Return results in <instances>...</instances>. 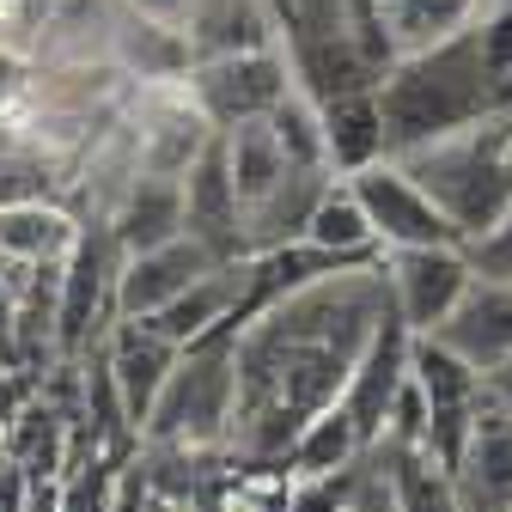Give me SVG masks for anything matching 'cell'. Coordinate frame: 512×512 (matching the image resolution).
Here are the masks:
<instances>
[{"label": "cell", "mask_w": 512, "mask_h": 512, "mask_svg": "<svg viewBox=\"0 0 512 512\" xmlns=\"http://www.w3.org/2000/svg\"><path fill=\"white\" fill-rule=\"evenodd\" d=\"M384 311H397L384 263H360L281 293L238 336V397H232V464H281L311 415L342 403L348 372Z\"/></svg>", "instance_id": "6da1fadb"}, {"label": "cell", "mask_w": 512, "mask_h": 512, "mask_svg": "<svg viewBox=\"0 0 512 512\" xmlns=\"http://www.w3.org/2000/svg\"><path fill=\"white\" fill-rule=\"evenodd\" d=\"M378 110H384L391 159L494 116V80L482 68L476 25L458 31V37H445V43H433V49L397 55L391 74H384V86H378Z\"/></svg>", "instance_id": "7a4b0ae2"}, {"label": "cell", "mask_w": 512, "mask_h": 512, "mask_svg": "<svg viewBox=\"0 0 512 512\" xmlns=\"http://www.w3.org/2000/svg\"><path fill=\"white\" fill-rule=\"evenodd\" d=\"M238 336H244V317H220L208 336L183 342L165 391L141 427V445L232 458L226 439H232V397H238Z\"/></svg>", "instance_id": "3957f363"}, {"label": "cell", "mask_w": 512, "mask_h": 512, "mask_svg": "<svg viewBox=\"0 0 512 512\" xmlns=\"http://www.w3.org/2000/svg\"><path fill=\"white\" fill-rule=\"evenodd\" d=\"M506 141H512V110H494L476 128H458V135H445V141L397 153V165L439 202V214L458 226V238H476L512 208Z\"/></svg>", "instance_id": "277c9868"}, {"label": "cell", "mask_w": 512, "mask_h": 512, "mask_svg": "<svg viewBox=\"0 0 512 512\" xmlns=\"http://www.w3.org/2000/svg\"><path fill=\"white\" fill-rule=\"evenodd\" d=\"M189 92H196V104L214 128H238L250 116H269L293 92V61H287L281 43L202 55L196 68H189Z\"/></svg>", "instance_id": "5b68a950"}, {"label": "cell", "mask_w": 512, "mask_h": 512, "mask_svg": "<svg viewBox=\"0 0 512 512\" xmlns=\"http://www.w3.org/2000/svg\"><path fill=\"white\" fill-rule=\"evenodd\" d=\"M384 275H391V299L397 317L415 336H433L445 317L464 305V293L476 287V269L464 244H421V250H384Z\"/></svg>", "instance_id": "8992f818"}, {"label": "cell", "mask_w": 512, "mask_h": 512, "mask_svg": "<svg viewBox=\"0 0 512 512\" xmlns=\"http://www.w3.org/2000/svg\"><path fill=\"white\" fill-rule=\"evenodd\" d=\"M348 183H354V196H360V208H366V220H372V232H378V244H384V250L464 244V238H458V226L439 214V202L427 196V189H421L397 159H378V165L354 171Z\"/></svg>", "instance_id": "52a82bcc"}, {"label": "cell", "mask_w": 512, "mask_h": 512, "mask_svg": "<svg viewBox=\"0 0 512 512\" xmlns=\"http://www.w3.org/2000/svg\"><path fill=\"white\" fill-rule=\"evenodd\" d=\"M409 354H415V330L403 324L397 311H384V324L372 330V342L360 348L354 372H348V391H342V409L354 415L360 439H366V452L384 439V421H391V403L403 391V378H409Z\"/></svg>", "instance_id": "ba28073f"}, {"label": "cell", "mask_w": 512, "mask_h": 512, "mask_svg": "<svg viewBox=\"0 0 512 512\" xmlns=\"http://www.w3.org/2000/svg\"><path fill=\"white\" fill-rule=\"evenodd\" d=\"M183 232L202 238L220 263H244L250 244H244V202H238V183L226 165L220 135L202 147V159L183 171Z\"/></svg>", "instance_id": "9c48e42d"}, {"label": "cell", "mask_w": 512, "mask_h": 512, "mask_svg": "<svg viewBox=\"0 0 512 512\" xmlns=\"http://www.w3.org/2000/svg\"><path fill=\"white\" fill-rule=\"evenodd\" d=\"M220 269V256L202 244V238H171L159 250H141V256H122V275H116V317H153L165 311L177 293H189L202 275Z\"/></svg>", "instance_id": "30bf717a"}, {"label": "cell", "mask_w": 512, "mask_h": 512, "mask_svg": "<svg viewBox=\"0 0 512 512\" xmlns=\"http://www.w3.org/2000/svg\"><path fill=\"white\" fill-rule=\"evenodd\" d=\"M452 494H458V512H512V403H500L488 384H482L476 433L452 476Z\"/></svg>", "instance_id": "8fae6325"}, {"label": "cell", "mask_w": 512, "mask_h": 512, "mask_svg": "<svg viewBox=\"0 0 512 512\" xmlns=\"http://www.w3.org/2000/svg\"><path fill=\"white\" fill-rule=\"evenodd\" d=\"M177 354H183V348H177L171 336H159L147 317H116V324H110L104 360H110V372H116V391H122L128 421H135V427H147V415H153V403H159V391H165Z\"/></svg>", "instance_id": "7c38bea8"}, {"label": "cell", "mask_w": 512, "mask_h": 512, "mask_svg": "<svg viewBox=\"0 0 512 512\" xmlns=\"http://www.w3.org/2000/svg\"><path fill=\"white\" fill-rule=\"evenodd\" d=\"M110 232L122 244V256H141V250H159L171 238H183V177H165V171H135L128 189L110 208Z\"/></svg>", "instance_id": "4fadbf2b"}, {"label": "cell", "mask_w": 512, "mask_h": 512, "mask_svg": "<svg viewBox=\"0 0 512 512\" xmlns=\"http://www.w3.org/2000/svg\"><path fill=\"white\" fill-rule=\"evenodd\" d=\"M433 336H439L445 348H458V354L488 378L500 360H512V287L476 281V287L464 293V305L445 317Z\"/></svg>", "instance_id": "5bb4252c"}, {"label": "cell", "mask_w": 512, "mask_h": 512, "mask_svg": "<svg viewBox=\"0 0 512 512\" xmlns=\"http://www.w3.org/2000/svg\"><path fill=\"white\" fill-rule=\"evenodd\" d=\"M330 183H336V171H287L281 189H269L256 208H244V244H250V256L305 238V226H311V214H317V202H324Z\"/></svg>", "instance_id": "9a60e30c"}, {"label": "cell", "mask_w": 512, "mask_h": 512, "mask_svg": "<svg viewBox=\"0 0 512 512\" xmlns=\"http://www.w3.org/2000/svg\"><path fill=\"white\" fill-rule=\"evenodd\" d=\"M80 226L86 220L61 196L13 202V208H0V256H7V263H55V256L74 250Z\"/></svg>", "instance_id": "2e32d148"}, {"label": "cell", "mask_w": 512, "mask_h": 512, "mask_svg": "<svg viewBox=\"0 0 512 512\" xmlns=\"http://www.w3.org/2000/svg\"><path fill=\"white\" fill-rule=\"evenodd\" d=\"M220 147H226V165H232V183H238V202L256 208L269 196V189H281L287 171H299L275 135V122L269 116H250L238 128H220Z\"/></svg>", "instance_id": "e0dca14e"}, {"label": "cell", "mask_w": 512, "mask_h": 512, "mask_svg": "<svg viewBox=\"0 0 512 512\" xmlns=\"http://www.w3.org/2000/svg\"><path fill=\"white\" fill-rule=\"evenodd\" d=\"M324 135H330V171L336 177H354V171H366L378 159H391L378 92H354V98L324 104Z\"/></svg>", "instance_id": "ac0fdd59"}, {"label": "cell", "mask_w": 512, "mask_h": 512, "mask_svg": "<svg viewBox=\"0 0 512 512\" xmlns=\"http://www.w3.org/2000/svg\"><path fill=\"white\" fill-rule=\"evenodd\" d=\"M488 0H378V19L391 31L397 55H415V49H433L445 37H458L482 19Z\"/></svg>", "instance_id": "d6986e66"}, {"label": "cell", "mask_w": 512, "mask_h": 512, "mask_svg": "<svg viewBox=\"0 0 512 512\" xmlns=\"http://www.w3.org/2000/svg\"><path fill=\"white\" fill-rule=\"evenodd\" d=\"M305 238L324 244V250H336V256H354V263H378V256H384V244H378V232H372V220H366V208H360V196H354L348 177H336L324 189V202H317Z\"/></svg>", "instance_id": "ffe728a7"}, {"label": "cell", "mask_w": 512, "mask_h": 512, "mask_svg": "<svg viewBox=\"0 0 512 512\" xmlns=\"http://www.w3.org/2000/svg\"><path fill=\"white\" fill-rule=\"evenodd\" d=\"M366 458V439L354 427V415L342 403H330L324 415H311L293 439V452H287V470L293 476H317V470H348Z\"/></svg>", "instance_id": "44dd1931"}, {"label": "cell", "mask_w": 512, "mask_h": 512, "mask_svg": "<svg viewBox=\"0 0 512 512\" xmlns=\"http://www.w3.org/2000/svg\"><path fill=\"white\" fill-rule=\"evenodd\" d=\"M269 122H275V135H281V147H287V159L299 165V171H330V135H324V104H317L311 92H287L275 110H269Z\"/></svg>", "instance_id": "7402d4cb"}, {"label": "cell", "mask_w": 512, "mask_h": 512, "mask_svg": "<svg viewBox=\"0 0 512 512\" xmlns=\"http://www.w3.org/2000/svg\"><path fill=\"white\" fill-rule=\"evenodd\" d=\"M43 196H68V177H61V165L49 153H31L19 147L13 135L0 141V208L13 202H43Z\"/></svg>", "instance_id": "603a6c76"}, {"label": "cell", "mask_w": 512, "mask_h": 512, "mask_svg": "<svg viewBox=\"0 0 512 512\" xmlns=\"http://www.w3.org/2000/svg\"><path fill=\"white\" fill-rule=\"evenodd\" d=\"M366 500V458L348 470H317L287 482V512H360Z\"/></svg>", "instance_id": "cb8c5ba5"}, {"label": "cell", "mask_w": 512, "mask_h": 512, "mask_svg": "<svg viewBox=\"0 0 512 512\" xmlns=\"http://www.w3.org/2000/svg\"><path fill=\"white\" fill-rule=\"evenodd\" d=\"M464 256H470V269H476V281H494V287H512V208L488 226V232H476V238H464Z\"/></svg>", "instance_id": "d4e9b609"}, {"label": "cell", "mask_w": 512, "mask_h": 512, "mask_svg": "<svg viewBox=\"0 0 512 512\" xmlns=\"http://www.w3.org/2000/svg\"><path fill=\"white\" fill-rule=\"evenodd\" d=\"M476 49H482V68L488 80H512V0H488L482 19H476Z\"/></svg>", "instance_id": "484cf974"}, {"label": "cell", "mask_w": 512, "mask_h": 512, "mask_svg": "<svg viewBox=\"0 0 512 512\" xmlns=\"http://www.w3.org/2000/svg\"><path fill=\"white\" fill-rule=\"evenodd\" d=\"M122 7H135L147 19H165V25H183L189 31V0H122Z\"/></svg>", "instance_id": "4316f807"}, {"label": "cell", "mask_w": 512, "mask_h": 512, "mask_svg": "<svg viewBox=\"0 0 512 512\" xmlns=\"http://www.w3.org/2000/svg\"><path fill=\"white\" fill-rule=\"evenodd\" d=\"M25 512H61V476H31Z\"/></svg>", "instance_id": "83f0119b"}, {"label": "cell", "mask_w": 512, "mask_h": 512, "mask_svg": "<svg viewBox=\"0 0 512 512\" xmlns=\"http://www.w3.org/2000/svg\"><path fill=\"white\" fill-rule=\"evenodd\" d=\"M488 391H494L500 403H512V360H500V366L488 372Z\"/></svg>", "instance_id": "f1b7e54d"}, {"label": "cell", "mask_w": 512, "mask_h": 512, "mask_svg": "<svg viewBox=\"0 0 512 512\" xmlns=\"http://www.w3.org/2000/svg\"><path fill=\"white\" fill-rule=\"evenodd\" d=\"M506 165H512V141H506Z\"/></svg>", "instance_id": "f546056e"}]
</instances>
